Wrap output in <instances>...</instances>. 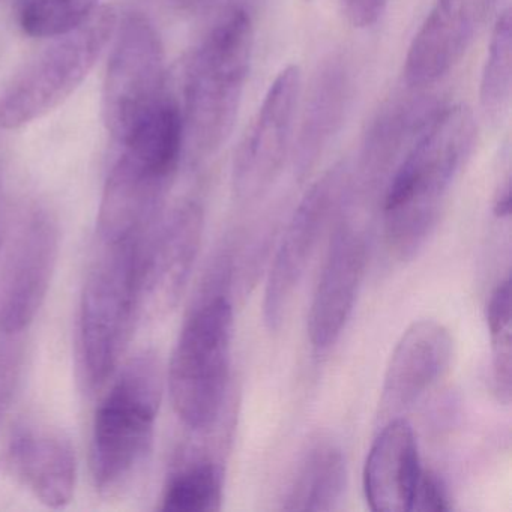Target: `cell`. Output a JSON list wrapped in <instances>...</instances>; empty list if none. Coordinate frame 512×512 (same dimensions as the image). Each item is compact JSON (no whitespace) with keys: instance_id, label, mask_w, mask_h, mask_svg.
Masks as SVG:
<instances>
[{"instance_id":"cell-1","label":"cell","mask_w":512,"mask_h":512,"mask_svg":"<svg viewBox=\"0 0 512 512\" xmlns=\"http://www.w3.org/2000/svg\"><path fill=\"white\" fill-rule=\"evenodd\" d=\"M476 122L466 106L436 113L389 182L385 235L400 259L415 256L439 221L446 197L472 154Z\"/></svg>"},{"instance_id":"cell-2","label":"cell","mask_w":512,"mask_h":512,"mask_svg":"<svg viewBox=\"0 0 512 512\" xmlns=\"http://www.w3.org/2000/svg\"><path fill=\"white\" fill-rule=\"evenodd\" d=\"M163 371L154 353L131 359L95 413L91 472L101 496L127 493L151 457L163 398Z\"/></svg>"},{"instance_id":"cell-3","label":"cell","mask_w":512,"mask_h":512,"mask_svg":"<svg viewBox=\"0 0 512 512\" xmlns=\"http://www.w3.org/2000/svg\"><path fill=\"white\" fill-rule=\"evenodd\" d=\"M100 244L86 275L77 325L80 371L91 389L100 388L115 373L140 319L142 241Z\"/></svg>"},{"instance_id":"cell-4","label":"cell","mask_w":512,"mask_h":512,"mask_svg":"<svg viewBox=\"0 0 512 512\" xmlns=\"http://www.w3.org/2000/svg\"><path fill=\"white\" fill-rule=\"evenodd\" d=\"M254 26L235 7L217 23L191 64L187 115L197 145L214 152L232 136L250 74Z\"/></svg>"},{"instance_id":"cell-5","label":"cell","mask_w":512,"mask_h":512,"mask_svg":"<svg viewBox=\"0 0 512 512\" xmlns=\"http://www.w3.org/2000/svg\"><path fill=\"white\" fill-rule=\"evenodd\" d=\"M233 310L223 296L209 299L188 317L169 365L175 412L191 430L214 425L223 409L232 365Z\"/></svg>"},{"instance_id":"cell-6","label":"cell","mask_w":512,"mask_h":512,"mask_svg":"<svg viewBox=\"0 0 512 512\" xmlns=\"http://www.w3.org/2000/svg\"><path fill=\"white\" fill-rule=\"evenodd\" d=\"M118 31L115 8H97L70 34L53 38L0 95V128L16 130L61 106L82 85Z\"/></svg>"},{"instance_id":"cell-7","label":"cell","mask_w":512,"mask_h":512,"mask_svg":"<svg viewBox=\"0 0 512 512\" xmlns=\"http://www.w3.org/2000/svg\"><path fill=\"white\" fill-rule=\"evenodd\" d=\"M166 95L160 37L145 17H130L119 32L107 67L103 94L107 130L124 142L140 119Z\"/></svg>"},{"instance_id":"cell-8","label":"cell","mask_w":512,"mask_h":512,"mask_svg":"<svg viewBox=\"0 0 512 512\" xmlns=\"http://www.w3.org/2000/svg\"><path fill=\"white\" fill-rule=\"evenodd\" d=\"M347 191L349 173L344 167H335L310 188L293 214L266 283L263 319L271 331L283 325L317 245L343 208Z\"/></svg>"},{"instance_id":"cell-9","label":"cell","mask_w":512,"mask_h":512,"mask_svg":"<svg viewBox=\"0 0 512 512\" xmlns=\"http://www.w3.org/2000/svg\"><path fill=\"white\" fill-rule=\"evenodd\" d=\"M203 211L197 203L176 208L140 250L139 316L163 319L175 310L199 256Z\"/></svg>"},{"instance_id":"cell-10","label":"cell","mask_w":512,"mask_h":512,"mask_svg":"<svg viewBox=\"0 0 512 512\" xmlns=\"http://www.w3.org/2000/svg\"><path fill=\"white\" fill-rule=\"evenodd\" d=\"M301 86L298 65L281 70L269 86L233 164V188L241 199H256L280 176L292 142Z\"/></svg>"},{"instance_id":"cell-11","label":"cell","mask_w":512,"mask_h":512,"mask_svg":"<svg viewBox=\"0 0 512 512\" xmlns=\"http://www.w3.org/2000/svg\"><path fill=\"white\" fill-rule=\"evenodd\" d=\"M59 230L55 220L35 212L17 230L0 268V331H25L43 307L55 274Z\"/></svg>"},{"instance_id":"cell-12","label":"cell","mask_w":512,"mask_h":512,"mask_svg":"<svg viewBox=\"0 0 512 512\" xmlns=\"http://www.w3.org/2000/svg\"><path fill=\"white\" fill-rule=\"evenodd\" d=\"M496 0H436L410 44L404 79L427 88L448 76L466 55Z\"/></svg>"},{"instance_id":"cell-13","label":"cell","mask_w":512,"mask_h":512,"mask_svg":"<svg viewBox=\"0 0 512 512\" xmlns=\"http://www.w3.org/2000/svg\"><path fill=\"white\" fill-rule=\"evenodd\" d=\"M452 352L451 332L442 323L425 319L410 325L386 367L380 415L398 418L418 403L445 376Z\"/></svg>"},{"instance_id":"cell-14","label":"cell","mask_w":512,"mask_h":512,"mask_svg":"<svg viewBox=\"0 0 512 512\" xmlns=\"http://www.w3.org/2000/svg\"><path fill=\"white\" fill-rule=\"evenodd\" d=\"M367 242L364 233L341 223L331 241L308 316V334L314 349L323 352L340 338L364 277Z\"/></svg>"},{"instance_id":"cell-15","label":"cell","mask_w":512,"mask_h":512,"mask_svg":"<svg viewBox=\"0 0 512 512\" xmlns=\"http://www.w3.org/2000/svg\"><path fill=\"white\" fill-rule=\"evenodd\" d=\"M170 179L161 178L122 154L104 185L98 211L100 242L142 241L163 205Z\"/></svg>"},{"instance_id":"cell-16","label":"cell","mask_w":512,"mask_h":512,"mask_svg":"<svg viewBox=\"0 0 512 512\" xmlns=\"http://www.w3.org/2000/svg\"><path fill=\"white\" fill-rule=\"evenodd\" d=\"M2 472L31 491L47 508H64L76 490L73 446L52 431H20L2 460Z\"/></svg>"},{"instance_id":"cell-17","label":"cell","mask_w":512,"mask_h":512,"mask_svg":"<svg viewBox=\"0 0 512 512\" xmlns=\"http://www.w3.org/2000/svg\"><path fill=\"white\" fill-rule=\"evenodd\" d=\"M418 443L403 418L386 421L364 466L365 499L376 512H407L421 475Z\"/></svg>"},{"instance_id":"cell-18","label":"cell","mask_w":512,"mask_h":512,"mask_svg":"<svg viewBox=\"0 0 512 512\" xmlns=\"http://www.w3.org/2000/svg\"><path fill=\"white\" fill-rule=\"evenodd\" d=\"M184 143V116L169 94L125 137L124 154L155 175L172 181Z\"/></svg>"},{"instance_id":"cell-19","label":"cell","mask_w":512,"mask_h":512,"mask_svg":"<svg viewBox=\"0 0 512 512\" xmlns=\"http://www.w3.org/2000/svg\"><path fill=\"white\" fill-rule=\"evenodd\" d=\"M347 488L343 451L332 443L310 449L286 494V511H334L340 508Z\"/></svg>"},{"instance_id":"cell-20","label":"cell","mask_w":512,"mask_h":512,"mask_svg":"<svg viewBox=\"0 0 512 512\" xmlns=\"http://www.w3.org/2000/svg\"><path fill=\"white\" fill-rule=\"evenodd\" d=\"M346 98V73L338 65L326 68L314 85L299 136L298 167L301 173L311 169L326 143L334 136L343 118Z\"/></svg>"},{"instance_id":"cell-21","label":"cell","mask_w":512,"mask_h":512,"mask_svg":"<svg viewBox=\"0 0 512 512\" xmlns=\"http://www.w3.org/2000/svg\"><path fill=\"white\" fill-rule=\"evenodd\" d=\"M223 502V475L208 460L194 461L170 476L161 509L172 512H214Z\"/></svg>"},{"instance_id":"cell-22","label":"cell","mask_w":512,"mask_h":512,"mask_svg":"<svg viewBox=\"0 0 512 512\" xmlns=\"http://www.w3.org/2000/svg\"><path fill=\"white\" fill-rule=\"evenodd\" d=\"M511 13L503 11L491 35L490 49L482 71L479 100L487 118L499 121L506 112L512 91Z\"/></svg>"},{"instance_id":"cell-23","label":"cell","mask_w":512,"mask_h":512,"mask_svg":"<svg viewBox=\"0 0 512 512\" xmlns=\"http://www.w3.org/2000/svg\"><path fill=\"white\" fill-rule=\"evenodd\" d=\"M511 322V280L506 278L491 293L487 307L491 337V388L503 404L511 403L512 394Z\"/></svg>"},{"instance_id":"cell-24","label":"cell","mask_w":512,"mask_h":512,"mask_svg":"<svg viewBox=\"0 0 512 512\" xmlns=\"http://www.w3.org/2000/svg\"><path fill=\"white\" fill-rule=\"evenodd\" d=\"M98 0H22L20 28L34 38H58L82 26L97 11Z\"/></svg>"},{"instance_id":"cell-25","label":"cell","mask_w":512,"mask_h":512,"mask_svg":"<svg viewBox=\"0 0 512 512\" xmlns=\"http://www.w3.org/2000/svg\"><path fill=\"white\" fill-rule=\"evenodd\" d=\"M451 509L448 493L439 476L430 470L422 469L413 494L412 509L419 512H440Z\"/></svg>"},{"instance_id":"cell-26","label":"cell","mask_w":512,"mask_h":512,"mask_svg":"<svg viewBox=\"0 0 512 512\" xmlns=\"http://www.w3.org/2000/svg\"><path fill=\"white\" fill-rule=\"evenodd\" d=\"M340 4L353 28L367 29L379 22L388 0H340Z\"/></svg>"},{"instance_id":"cell-27","label":"cell","mask_w":512,"mask_h":512,"mask_svg":"<svg viewBox=\"0 0 512 512\" xmlns=\"http://www.w3.org/2000/svg\"><path fill=\"white\" fill-rule=\"evenodd\" d=\"M494 214L499 218H508L511 214V184H509V179H506L505 184L500 187L496 202H494Z\"/></svg>"},{"instance_id":"cell-28","label":"cell","mask_w":512,"mask_h":512,"mask_svg":"<svg viewBox=\"0 0 512 512\" xmlns=\"http://www.w3.org/2000/svg\"><path fill=\"white\" fill-rule=\"evenodd\" d=\"M2 241L4 238H2V224H0V251H2Z\"/></svg>"},{"instance_id":"cell-29","label":"cell","mask_w":512,"mask_h":512,"mask_svg":"<svg viewBox=\"0 0 512 512\" xmlns=\"http://www.w3.org/2000/svg\"><path fill=\"white\" fill-rule=\"evenodd\" d=\"M307 2H311V0H307Z\"/></svg>"}]
</instances>
